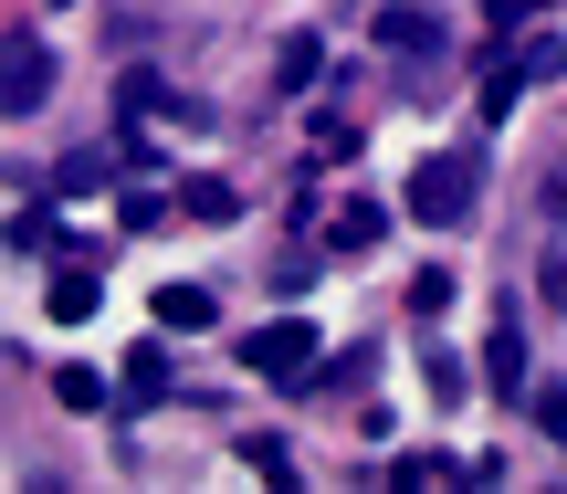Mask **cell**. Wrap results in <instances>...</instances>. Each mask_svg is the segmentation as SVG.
I'll return each instance as SVG.
<instances>
[{"label":"cell","instance_id":"cell-1","mask_svg":"<svg viewBox=\"0 0 567 494\" xmlns=\"http://www.w3.org/2000/svg\"><path fill=\"white\" fill-rule=\"evenodd\" d=\"M473 189H484L473 147H431V158L410 168V222H421V231H452V222H473Z\"/></svg>","mask_w":567,"mask_h":494},{"label":"cell","instance_id":"cell-2","mask_svg":"<svg viewBox=\"0 0 567 494\" xmlns=\"http://www.w3.org/2000/svg\"><path fill=\"white\" fill-rule=\"evenodd\" d=\"M243 358L274 379V390H295V379H316V327H305V316H274V327H252Z\"/></svg>","mask_w":567,"mask_h":494},{"label":"cell","instance_id":"cell-3","mask_svg":"<svg viewBox=\"0 0 567 494\" xmlns=\"http://www.w3.org/2000/svg\"><path fill=\"white\" fill-rule=\"evenodd\" d=\"M42 95H53V53H42L32 32H11L0 42V116H32Z\"/></svg>","mask_w":567,"mask_h":494},{"label":"cell","instance_id":"cell-4","mask_svg":"<svg viewBox=\"0 0 567 494\" xmlns=\"http://www.w3.org/2000/svg\"><path fill=\"white\" fill-rule=\"evenodd\" d=\"M95 306H105V274L95 264H63L53 285H42V316H53V327H84Z\"/></svg>","mask_w":567,"mask_h":494},{"label":"cell","instance_id":"cell-5","mask_svg":"<svg viewBox=\"0 0 567 494\" xmlns=\"http://www.w3.org/2000/svg\"><path fill=\"white\" fill-rule=\"evenodd\" d=\"M116 400H126V411H158V400H168V358H158V348H126Z\"/></svg>","mask_w":567,"mask_h":494},{"label":"cell","instance_id":"cell-6","mask_svg":"<svg viewBox=\"0 0 567 494\" xmlns=\"http://www.w3.org/2000/svg\"><path fill=\"white\" fill-rule=\"evenodd\" d=\"M484 379H494V390H505V400L526 390V337H515V316H505V327L484 337Z\"/></svg>","mask_w":567,"mask_h":494},{"label":"cell","instance_id":"cell-7","mask_svg":"<svg viewBox=\"0 0 567 494\" xmlns=\"http://www.w3.org/2000/svg\"><path fill=\"white\" fill-rule=\"evenodd\" d=\"M379 231H389V210H379V200H337V222H326V243H337V253H368Z\"/></svg>","mask_w":567,"mask_h":494},{"label":"cell","instance_id":"cell-8","mask_svg":"<svg viewBox=\"0 0 567 494\" xmlns=\"http://www.w3.org/2000/svg\"><path fill=\"white\" fill-rule=\"evenodd\" d=\"M379 42L389 53H442V21L431 11H379Z\"/></svg>","mask_w":567,"mask_h":494},{"label":"cell","instance_id":"cell-9","mask_svg":"<svg viewBox=\"0 0 567 494\" xmlns=\"http://www.w3.org/2000/svg\"><path fill=\"white\" fill-rule=\"evenodd\" d=\"M158 327L200 337V327H210V285H158Z\"/></svg>","mask_w":567,"mask_h":494},{"label":"cell","instance_id":"cell-10","mask_svg":"<svg viewBox=\"0 0 567 494\" xmlns=\"http://www.w3.org/2000/svg\"><path fill=\"white\" fill-rule=\"evenodd\" d=\"M316 74H326L316 32H295V42H284V63H274V84H284V95H305V84H316Z\"/></svg>","mask_w":567,"mask_h":494},{"label":"cell","instance_id":"cell-11","mask_svg":"<svg viewBox=\"0 0 567 494\" xmlns=\"http://www.w3.org/2000/svg\"><path fill=\"white\" fill-rule=\"evenodd\" d=\"M526 63H494V74H484V116H515V95H526Z\"/></svg>","mask_w":567,"mask_h":494},{"label":"cell","instance_id":"cell-12","mask_svg":"<svg viewBox=\"0 0 567 494\" xmlns=\"http://www.w3.org/2000/svg\"><path fill=\"white\" fill-rule=\"evenodd\" d=\"M116 105H126V116H168V84H158V74H126Z\"/></svg>","mask_w":567,"mask_h":494},{"label":"cell","instance_id":"cell-13","mask_svg":"<svg viewBox=\"0 0 567 494\" xmlns=\"http://www.w3.org/2000/svg\"><path fill=\"white\" fill-rule=\"evenodd\" d=\"M231 210H243V200H231V179H189V222H231Z\"/></svg>","mask_w":567,"mask_h":494},{"label":"cell","instance_id":"cell-14","mask_svg":"<svg viewBox=\"0 0 567 494\" xmlns=\"http://www.w3.org/2000/svg\"><path fill=\"white\" fill-rule=\"evenodd\" d=\"M410 316H421V327H442V316H452V274H421V285H410Z\"/></svg>","mask_w":567,"mask_h":494},{"label":"cell","instance_id":"cell-15","mask_svg":"<svg viewBox=\"0 0 567 494\" xmlns=\"http://www.w3.org/2000/svg\"><path fill=\"white\" fill-rule=\"evenodd\" d=\"M53 400H63V411H95L105 379H95V369H53Z\"/></svg>","mask_w":567,"mask_h":494},{"label":"cell","instance_id":"cell-16","mask_svg":"<svg viewBox=\"0 0 567 494\" xmlns=\"http://www.w3.org/2000/svg\"><path fill=\"white\" fill-rule=\"evenodd\" d=\"M442 474H452L442 453H410V463H389V484H400V494H421V484H442Z\"/></svg>","mask_w":567,"mask_h":494},{"label":"cell","instance_id":"cell-17","mask_svg":"<svg viewBox=\"0 0 567 494\" xmlns=\"http://www.w3.org/2000/svg\"><path fill=\"white\" fill-rule=\"evenodd\" d=\"M316 158H358V126H347V116H316Z\"/></svg>","mask_w":567,"mask_h":494},{"label":"cell","instance_id":"cell-18","mask_svg":"<svg viewBox=\"0 0 567 494\" xmlns=\"http://www.w3.org/2000/svg\"><path fill=\"white\" fill-rule=\"evenodd\" d=\"M557 306H567V264H557Z\"/></svg>","mask_w":567,"mask_h":494}]
</instances>
